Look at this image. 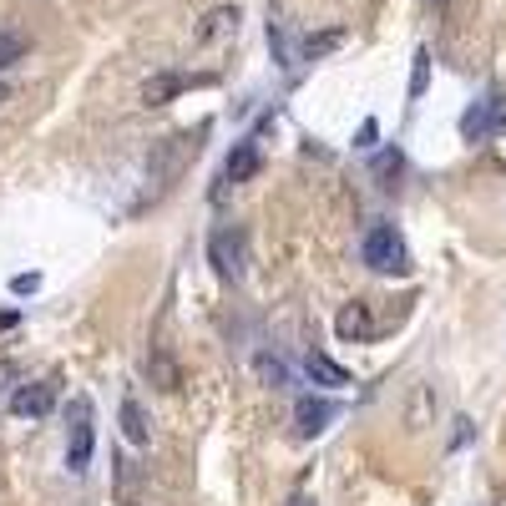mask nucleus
Returning a JSON list of instances; mask_svg holds the SVG:
<instances>
[{"label":"nucleus","mask_w":506,"mask_h":506,"mask_svg":"<svg viewBox=\"0 0 506 506\" xmlns=\"http://www.w3.org/2000/svg\"><path fill=\"white\" fill-rule=\"evenodd\" d=\"M253 370L264 374L269 385H289V364L274 360V354H258V360H253Z\"/></svg>","instance_id":"nucleus-15"},{"label":"nucleus","mask_w":506,"mask_h":506,"mask_svg":"<svg viewBox=\"0 0 506 506\" xmlns=\"http://www.w3.org/2000/svg\"><path fill=\"white\" fill-rule=\"evenodd\" d=\"M364 264L374 269V274H406L410 269V253H406V238H400L390 223H380V228L364 233Z\"/></svg>","instance_id":"nucleus-1"},{"label":"nucleus","mask_w":506,"mask_h":506,"mask_svg":"<svg viewBox=\"0 0 506 506\" xmlns=\"http://www.w3.org/2000/svg\"><path fill=\"white\" fill-rule=\"evenodd\" d=\"M344 46V31H320V36H309L304 46H299V61H320V56L340 51Z\"/></svg>","instance_id":"nucleus-13"},{"label":"nucleus","mask_w":506,"mask_h":506,"mask_svg":"<svg viewBox=\"0 0 506 506\" xmlns=\"http://www.w3.org/2000/svg\"><path fill=\"white\" fill-rule=\"evenodd\" d=\"M430 87V51H416V67H410V101H420Z\"/></svg>","instance_id":"nucleus-14"},{"label":"nucleus","mask_w":506,"mask_h":506,"mask_svg":"<svg viewBox=\"0 0 506 506\" xmlns=\"http://www.w3.org/2000/svg\"><path fill=\"white\" fill-rule=\"evenodd\" d=\"M56 406V385H21V390H11V410L16 416H46V410Z\"/></svg>","instance_id":"nucleus-7"},{"label":"nucleus","mask_w":506,"mask_h":506,"mask_svg":"<svg viewBox=\"0 0 506 506\" xmlns=\"http://www.w3.org/2000/svg\"><path fill=\"white\" fill-rule=\"evenodd\" d=\"M258 167H264V157H258V142H253V137H243V142L228 153V163H223V183H248Z\"/></svg>","instance_id":"nucleus-6"},{"label":"nucleus","mask_w":506,"mask_h":506,"mask_svg":"<svg viewBox=\"0 0 506 506\" xmlns=\"http://www.w3.org/2000/svg\"><path fill=\"white\" fill-rule=\"evenodd\" d=\"M238 26H243L238 5H213V11L198 21L193 41H198V46H223V41H233V36H238Z\"/></svg>","instance_id":"nucleus-3"},{"label":"nucleus","mask_w":506,"mask_h":506,"mask_svg":"<svg viewBox=\"0 0 506 506\" xmlns=\"http://www.w3.org/2000/svg\"><path fill=\"white\" fill-rule=\"evenodd\" d=\"M121 430H127V440L132 446H147L153 440V426H147V410H142V400H121Z\"/></svg>","instance_id":"nucleus-12"},{"label":"nucleus","mask_w":506,"mask_h":506,"mask_svg":"<svg viewBox=\"0 0 506 506\" xmlns=\"http://www.w3.org/2000/svg\"><path fill=\"white\" fill-rule=\"evenodd\" d=\"M334 416H340V410H334V400H299V410H294L299 436H320V430H330Z\"/></svg>","instance_id":"nucleus-8"},{"label":"nucleus","mask_w":506,"mask_h":506,"mask_svg":"<svg viewBox=\"0 0 506 506\" xmlns=\"http://www.w3.org/2000/svg\"><path fill=\"white\" fill-rule=\"evenodd\" d=\"M91 446H97V430H91V420H87V406H77V426H71V446H67L71 476L91 471Z\"/></svg>","instance_id":"nucleus-5"},{"label":"nucleus","mask_w":506,"mask_h":506,"mask_svg":"<svg viewBox=\"0 0 506 506\" xmlns=\"http://www.w3.org/2000/svg\"><path fill=\"white\" fill-rule=\"evenodd\" d=\"M41 289V274H16L11 279V294H36Z\"/></svg>","instance_id":"nucleus-19"},{"label":"nucleus","mask_w":506,"mask_h":506,"mask_svg":"<svg viewBox=\"0 0 506 506\" xmlns=\"http://www.w3.org/2000/svg\"><path fill=\"white\" fill-rule=\"evenodd\" d=\"M21 56H26V41H21V36L0 31V71H5V67H16V61H21Z\"/></svg>","instance_id":"nucleus-16"},{"label":"nucleus","mask_w":506,"mask_h":506,"mask_svg":"<svg viewBox=\"0 0 506 506\" xmlns=\"http://www.w3.org/2000/svg\"><path fill=\"white\" fill-rule=\"evenodd\" d=\"M16 380H21V364H16V360H0V395H11Z\"/></svg>","instance_id":"nucleus-18"},{"label":"nucleus","mask_w":506,"mask_h":506,"mask_svg":"<svg viewBox=\"0 0 506 506\" xmlns=\"http://www.w3.org/2000/svg\"><path fill=\"white\" fill-rule=\"evenodd\" d=\"M340 340H370L374 334V320H370V304H344L340 320H334Z\"/></svg>","instance_id":"nucleus-9"},{"label":"nucleus","mask_w":506,"mask_h":506,"mask_svg":"<svg viewBox=\"0 0 506 506\" xmlns=\"http://www.w3.org/2000/svg\"><path fill=\"white\" fill-rule=\"evenodd\" d=\"M289 506H314V501H309V496H294V501H289Z\"/></svg>","instance_id":"nucleus-22"},{"label":"nucleus","mask_w":506,"mask_h":506,"mask_svg":"<svg viewBox=\"0 0 506 506\" xmlns=\"http://www.w3.org/2000/svg\"><path fill=\"white\" fill-rule=\"evenodd\" d=\"M461 132H466V142L501 137V132H506V97H481V101H476V107L461 117Z\"/></svg>","instance_id":"nucleus-2"},{"label":"nucleus","mask_w":506,"mask_h":506,"mask_svg":"<svg viewBox=\"0 0 506 506\" xmlns=\"http://www.w3.org/2000/svg\"><path fill=\"white\" fill-rule=\"evenodd\" d=\"M177 91H187V77L183 71H163V77H153L142 87V107H163V101H173Z\"/></svg>","instance_id":"nucleus-10"},{"label":"nucleus","mask_w":506,"mask_h":506,"mask_svg":"<svg viewBox=\"0 0 506 506\" xmlns=\"http://www.w3.org/2000/svg\"><path fill=\"white\" fill-rule=\"evenodd\" d=\"M304 370H309V380H320V385H330V390H344V385H350V370H344V364H334L330 354H309Z\"/></svg>","instance_id":"nucleus-11"},{"label":"nucleus","mask_w":506,"mask_h":506,"mask_svg":"<svg viewBox=\"0 0 506 506\" xmlns=\"http://www.w3.org/2000/svg\"><path fill=\"white\" fill-rule=\"evenodd\" d=\"M208 258H213V269H218V279H238L243 274V238L228 233V228H218L208 238Z\"/></svg>","instance_id":"nucleus-4"},{"label":"nucleus","mask_w":506,"mask_h":506,"mask_svg":"<svg viewBox=\"0 0 506 506\" xmlns=\"http://www.w3.org/2000/svg\"><path fill=\"white\" fill-rule=\"evenodd\" d=\"M5 101H11V87H5V81H0V107H5Z\"/></svg>","instance_id":"nucleus-21"},{"label":"nucleus","mask_w":506,"mask_h":506,"mask_svg":"<svg viewBox=\"0 0 506 506\" xmlns=\"http://www.w3.org/2000/svg\"><path fill=\"white\" fill-rule=\"evenodd\" d=\"M269 46H274V56H279V67H294V61H289V36L279 31L274 21H269Z\"/></svg>","instance_id":"nucleus-17"},{"label":"nucleus","mask_w":506,"mask_h":506,"mask_svg":"<svg viewBox=\"0 0 506 506\" xmlns=\"http://www.w3.org/2000/svg\"><path fill=\"white\" fill-rule=\"evenodd\" d=\"M374 137H380V121L364 117V127H360V137H354V147H374Z\"/></svg>","instance_id":"nucleus-20"}]
</instances>
